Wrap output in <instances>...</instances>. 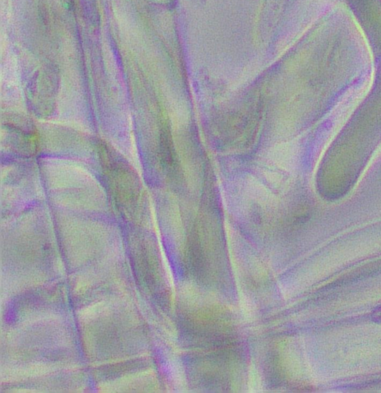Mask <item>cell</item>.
<instances>
[{"mask_svg": "<svg viewBox=\"0 0 381 393\" xmlns=\"http://www.w3.org/2000/svg\"><path fill=\"white\" fill-rule=\"evenodd\" d=\"M289 147L284 146H279L275 148L271 155V159L274 164H277L281 168H286L290 162V154L289 153Z\"/></svg>", "mask_w": 381, "mask_h": 393, "instance_id": "obj_1", "label": "cell"}, {"mask_svg": "<svg viewBox=\"0 0 381 393\" xmlns=\"http://www.w3.org/2000/svg\"><path fill=\"white\" fill-rule=\"evenodd\" d=\"M250 188H252L250 192L254 196L255 199H257L260 201L262 200L264 202H267L268 200H271V196L269 194H268L267 190L262 187L261 184L255 182L252 184Z\"/></svg>", "mask_w": 381, "mask_h": 393, "instance_id": "obj_2", "label": "cell"}]
</instances>
